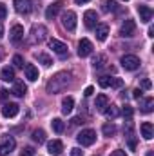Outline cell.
I'll list each match as a JSON object with an SVG mask.
<instances>
[{
    "label": "cell",
    "mask_w": 154,
    "mask_h": 156,
    "mask_svg": "<svg viewBox=\"0 0 154 156\" xmlns=\"http://www.w3.org/2000/svg\"><path fill=\"white\" fill-rule=\"evenodd\" d=\"M69 83H71V75L69 73H58L47 82V93L49 94L62 93L64 89H67Z\"/></svg>",
    "instance_id": "6da1fadb"
},
{
    "label": "cell",
    "mask_w": 154,
    "mask_h": 156,
    "mask_svg": "<svg viewBox=\"0 0 154 156\" xmlns=\"http://www.w3.org/2000/svg\"><path fill=\"white\" fill-rule=\"evenodd\" d=\"M76 140H78V144H80V145H83V147L93 145V144L96 142V133H94L93 129H83V131L76 136Z\"/></svg>",
    "instance_id": "7a4b0ae2"
},
{
    "label": "cell",
    "mask_w": 154,
    "mask_h": 156,
    "mask_svg": "<svg viewBox=\"0 0 154 156\" xmlns=\"http://www.w3.org/2000/svg\"><path fill=\"white\" fill-rule=\"evenodd\" d=\"M16 147V142H15V138L13 136H9V134H5L2 140H0V156H7L13 149Z\"/></svg>",
    "instance_id": "3957f363"
},
{
    "label": "cell",
    "mask_w": 154,
    "mask_h": 156,
    "mask_svg": "<svg viewBox=\"0 0 154 156\" xmlns=\"http://www.w3.org/2000/svg\"><path fill=\"white\" fill-rule=\"evenodd\" d=\"M62 26L67 29V31H75L76 29V13L75 11H65L62 15Z\"/></svg>",
    "instance_id": "277c9868"
},
{
    "label": "cell",
    "mask_w": 154,
    "mask_h": 156,
    "mask_svg": "<svg viewBox=\"0 0 154 156\" xmlns=\"http://www.w3.org/2000/svg\"><path fill=\"white\" fill-rule=\"evenodd\" d=\"M121 67L127 71H136L140 67V58L136 55H125L121 56Z\"/></svg>",
    "instance_id": "5b68a950"
},
{
    "label": "cell",
    "mask_w": 154,
    "mask_h": 156,
    "mask_svg": "<svg viewBox=\"0 0 154 156\" xmlns=\"http://www.w3.org/2000/svg\"><path fill=\"white\" fill-rule=\"evenodd\" d=\"M98 85L107 89V87H114V89H120L123 85V80L121 78H114V76H100L98 78Z\"/></svg>",
    "instance_id": "8992f818"
},
{
    "label": "cell",
    "mask_w": 154,
    "mask_h": 156,
    "mask_svg": "<svg viewBox=\"0 0 154 156\" xmlns=\"http://www.w3.org/2000/svg\"><path fill=\"white\" fill-rule=\"evenodd\" d=\"M49 47L58 55V56H62V58H65L67 55H69V51H67V45L64 44V42H60V40L56 38H51L49 40Z\"/></svg>",
    "instance_id": "52a82bcc"
},
{
    "label": "cell",
    "mask_w": 154,
    "mask_h": 156,
    "mask_svg": "<svg viewBox=\"0 0 154 156\" xmlns=\"http://www.w3.org/2000/svg\"><path fill=\"white\" fill-rule=\"evenodd\" d=\"M47 37V27L45 26H33V29H31V42H44Z\"/></svg>",
    "instance_id": "ba28073f"
},
{
    "label": "cell",
    "mask_w": 154,
    "mask_h": 156,
    "mask_svg": "<svg viewBox=\"0 0 154 156\" xmlns=\"http://www.w3.org/2000/svg\"><path fill=\"white\" fill-rule=\"evenodd\" d=\"M13 4H15V9L20 15H29L33 11V2L31 0H13Z\"/></svg>",
    "instance_id": "9c48e42d"
},
{
    "label": "cell",
    "mask_w": 154,
    "mask_h": 156,
    "mask_svg": "<svg viewBox=\"0 0 154 156\" xmlns=\"http://www.w3.org/2000/svg\"><path fill=\"white\" fill-rule=\"evenodd\" d=\"M93 44H91V40L87 38H82L78 42V56H82V58H85V56H89L91 53H93Z\"/></svg>",
    "instance_id": "30bf717a"
},
{
    "label": "cell",
    "mask_w": 154,
    "mask_h": 156,
    "mask_svg": "<svg viewBox=\"0 0 154 156\" xmlns=\"http://www.w3.org/2000/svg\"><path fill=\"white\" fill-rule=\"evenodd\" d=\"M83 24H85L87 29H94V27L98 26V15H96V11H93V9L85 11V15H83Z\"/></svg>",
    "instance_id": "8fae6325"
},
{
    "label": "cell",
    "mask_w": 154,
    "mask_h": 156,
    "mask_svg": "<svg viewBox=\"0 0 154 156\" xmlns=\"http://www.w3.org/2000/svg\"><path fill=\"white\" fill-rule=\"evenodd\" d=\"M134 31H136V24H134V20H125L123 24H121V27H120V35L123 37V38H129V37H132L134 35Z\"/></svg>",
    "instance_id": "7c38bea8"
},
{
    "label": "cell",
    "mask_w": 154,
    "mask_h": 156,
    "mask_svg": "<svg viewBox=\"0 0 154 156\" xmlns=\"http://www.w3.org/2000/svg\"><path fill=\"white\" fill-rule=\"evenodd\" d=\"M9 40H11L13 44H20V42L24 40V27H22L20 24H15V26L11 27V31H9Z\"/></svg>",
    "instance_id": "4fadbf2b"
},
{
    "label": "cell",
    "mask_w": 154,
    "mask_h": 156,
    "mask_svg": "<svg viewBox=\"0 0 154 156\" xmlns=\"http://www.w3.org/2000/svg\"><path fill=\"white\" fill-rule=\"evenodd\" d=\"M62 7H64V2L62 0H58V2H53L47 9H45V18L47 20H53L60 11H62Z\"/></svg>",
    "instance_id": "5bb4252c"
},
{
    "label": "cell",
    "mask_w": 154,
    "mask_h": 156,
    "mask_svg": "<svg viewBox=\"0 0 154 156\" xmlns=\"http://www.w3.org/2000/svg\"><path fill=\"white\" fill-rule=\"evenodd\" d=\"M11 93H13L15 96H18V98H24L26 93H27V85H26L22 80H13V89H11Z\"/></svg>",
    "instance_id": "9a60e30c"
},
{
    "label": "cell",
    "mask_w": 154,
    "mask_h": 156,
    "mask_svg": "<svg viewBox=\"0 0 154 156\" xmlns=\"http://www.w3.org/2000/svg\"><path fill=\"white\" fill-rule=\"evenodd\" d=\"M138 13H140V20H142V22L149 24V22L152 20V9H151L149 5L140 4V5H138Z\"/></svg>",
    "instance_id": "2e32d148"
},
{
    "label": "cell",
    "mask_w": 154,
    "mask_h": 156,
    "mask_svg": "<svg viewBox=\"0 0 154 156\" xmlns=\"http://www.w3.org/2000/svg\"><path fill=\"white\" fill-rule=\"evenodd\" d=\"M47 151H49V154H53V156H60L62 151H64V144L60 140H51L47 144Z\"/></svg>",
    "instance_id": "e0dca14e"
},
{
    "label": "cell",
    "mask_w": 154,
    "mask_h": 156,
    "mask_svg": "<svg viewBox=\"0 0 154 156\" xmlns=\"http://www.w3.org/2000/svg\"><path fill=\"white\" fill-rule=\"evenodd\" d=\"M140 131H142V136H143L145 140H152L154 125L151 123V122H143V123H142V127H140Z\"/></svg>",
    "instance_id": "ac0fdd59"
},
{
    "label": "cell",
    "mask_w": 154,
    "mask_h": 156,
    "mask_svg": "<svg viewBox=\"0 0 154 156\" xmlns=\"http://www.w3.org/2000/svg\"><path fill=\"white\" fill-rule=\"evenodd\" d=\"M2 115L5 118H13L18 115V105L16 104H5L4 107H2Z\"/></svg>",
    "instance_id": "d6986e66"
},
{
    "label": "cell",
    "mask_w": 154,
    "mask_h": 156,
    "mask_svg": "<svg viewBox=\"0 0 154 156\" xmlns=\"http://www.w3.org/2000/svg\"><path fill=\"white\" fill-rule=\"evenodd\" d=\"M24 71H26V78H27L29 82H37V80H38V69H37L33 64H27V66L24 67Z\"/></svg>",
    "instance_id": "ffe728a7"
},
{
    "label": "cell",
    "mask_w": 154,
    "mask_h": 156,
    "mask_svg": "<svg viewBox=\"0 0 154 156\" xmlns=\"http://www.w3.org/2000/svg\"><path fill=\"white\" fill-rule=\"evenodd\" d=\"M152 109H154V98H143L140 102V111L142 113L149 115V113H152Z\"/></svg>",
    "instance_id": "44dd1931"
},
{
    "label": "cell",
    "mask_w": 154,
    "mask_h": 156,
    "mask_svg": "<svg viewBox=\"0 0 154 156\" xmlns=\"http://www.w3.org/2000/svg\"><path fill=\"white\" fill-rule=\"evenodd\" d=\"M94 29H96V38L100 40V42H103V40L107 38V35H109V26L107 24H98Z\"/></svg>",
    "instance_id": "7402d4cb"
},
{
    "label": "cell",
    "mask_w": 154,
    "mask_h": 156,
    "mask_svg": "<svg viewBox=\"0 0 154 156\" xmlns=\"http://www.w3.org/2000/svg\"><path fill=\"white\" fill-rule=\"evenodd\" d=\"M109 105V98H107V94H98L96 96V104H94V107L98 109V111H105V107Z\"/></svg>",
    "instance_id": "603a6c76"
},
{
    "label": "cell",
    "mask_w": 154,
    "mask_h": 156,
    "mask_svg": "<svg viewBox=\"0 0 154 156\" xmlns=\"http://www.w3.org/2000/svg\"><path fill=\"white\" fill-rule=\"evenodd\" d=\"M93 67H94L96 71H100V69L107 67V56H105V55H98V56L93 60Z\"/></svg>",
    "instance_id": "cb8c5ba5"
},
{
    "label": "cell",
    "mask_w": 154,
    "mask_h": 156,
    "mask_svg": "<svg viewBox=\"0 0 154 156\" xmlns=\"http://www.w3.org/2000/svg\"><path fill=\"white\" fill-rule=\"evenodd\" d=\"M0 80H4V82H13V80H15V69H13V67H4V69L0 71Z\"/></svg>",
    "instance_id": "d4e9b609"
},
{
    "label": "cell",
    "mask_w": 154,
    "mask_h": 156,
    "mask_svg": "<svg viewBox=\"0 0 154 156\" xmlns=\"http://www.w3.org/2000/svg\"><path fill=\"white\" fill-rule=\"evenodd\" d=\"M73 107H75V100H73L71 96L64 98V102H62V113H64V115H69V113L73 111Z\"/></svg>",
    "instance_id": "484cf974"
},
{
    "label": "cell",
    "mask_w": 154,
    "mask_h": 156,
    "mask_svg": "<svg viewBox=\"0 0 154 156\" xmlns=\"http://www.w3.org/2000/svg\"><path fill=\"white\" fill-rule=\"evenodd\" d=\"M31 138H33V142H37V144H44V142H45V131H44V129H35V131L31 133Z\"/></svg>",
    "instance_id": "4316f807"
},
{
    "label": "cell",
    "mask_w": 154,
    "mask_h": 156,
    "mask_svg": "<svg viewBox=\"0 0 154 156\" xmlns=\"http://www.w3.org/2000/svg\"><path fill=\"white\" fill-rule=\"evenodd\" d=\"M35 56H37V60H38V62L42 64V66H44V67H49V66L53 64L51 56H49V55H45V53H37Z\"/></svg>",
    "instance_id": "83f0119b"
},
{
    "label": "cell",
    "mask_w": 154,
    "mask_h": 156,
    "mask_svg": "<svg viewBox=\"0 0 154 156\" xmlns=\"http://www.w3.org/2000/svg\"><path fill=\"white\" fill-rule=\"evenodd\" d=\"M103 113H105V116L109 118V120H114V118H118V115H120V111H118L116 105H107Z\"/></svg>",
    "instance_id": "f1b7e54d"
},
{
    "label": "cell",
    "mask_w": 154,
    "mask_h": 156,
    "mask_svg": "<svg viewBox=\"0 0 154 156\" xmlns=\"http://www.w3.org/2000/svg\"><path fill=\"white\" fill-rule=\"evenodd\" d=\"M127 140H129V147L134 151L136 149V138H134V133H132V127L131 125H127V136H125Z\"/></svg>",
    "instance_id": "f546056e"
},
{
    "label": "cell",
    "mask_w": 154,
    "mask_h": 156,
    "mask_svg": "<svg viewBox=\"0 0 154 156\" xmlns=\"http://www.w3.org/2000/svg\"><path fill=\"white\" fill-rule=\"evenodd\" d=\"M102 9L103 11H118V4L114 0H103L102 2Z\"/></svg>",
    "instance_id": "4dcf8cb0"
},
{
    "label": "cell",
    "mask_w": 154,
    "mask_h": 156,
    "mask_svg": "<svg viewBox=\"0 0 154 156\" xmlns=\"http://www.w3.org/2000/svg\"><path fill=\"white\" fill-rule=\"evenodd\" d=\"M51 125H53V131H54V133H58V134H60V133H64V129H65V125H64V122H62L60 118H54V120L51 122Z\"/></svg>",
    "instance_id": "1f68e13d"
},
{
    "label": "cell",
    "mask_w": 154,
    "mask_h": 156,
    "mask_svg": "<svg viewBox=\"0 0 154 156\" xmlns=\"http://www.w3.org/2000/svg\"><path fill=\"white\" fill-rule=\"evenodd\" d=\"M121 115H123V118L129 122V120L132 118V115H134V109H132V105L125 104V105H123V109H121Z\"/></svg>",
    "instance_id": "d6a6232c"
},
{
    "label": "cell",
    "mask_w": 154,
    "mask_h": 156,
    "mask_svg": "<svg viewBox=\"0 0 154 156\" xmlns=\"http://www.w3.org/2000/svg\"><path fill=\"white\" fill-rule=\"evenodd\" d=\"M102 133H103L105 136H113L116 133V125L114 123H105V125L102 127Z\"/></svg>",
    "instance_id": "836d02e7"
},
{
    "label": "cell",
    "mask_w": 154,
    "mask_h": 156,
    "mask_svg": "<svg viewBox=\"0 0 154 156\" xmlns=\"http://www.w3.org/2000/svg\"><path fill=\"white\" fill-rule=\"evenodd\" d=\"M13 66H15L16 69H22V67H24V58H22L20 55H15V56H13Z\"/></svg>",
    "instance_id": "e575fe53"
},
{
    "label": "cell",
    "mask_w": 154,
    "mask_h": 156,
    "mask_svg": "<svg viewBox=\"0 0 154 156\" xmlns=\"http://www.w3.org/2000/svg\"><path fill=\"white\" fill-rule=\"evenodd\" d=\"M20 156H35V147H31V145L24 147V149L20 151Z\"/></svg>",
    "instance_id": "d590c367"
},
{
    "label": "cell",
    "mask_w": 154,
    "mask_h": 156,
    "mask_svg": "<svg viewBox=\"0 0 154 156\" xmlns=\"http://www.w3.org/2000/svg\"><path fill=\"white\" fill-rule=\"evenodd\" d=\"M5 16H7V7H5L2 2H0V20H4Z\"/></svg>",
    "instance_id": "8d00e7d4"
},
{
    "label": "cell",
    "mask_w": 154,
    "mask_h": 156,
    "mask_svg": "<svg viewBox=\"0 0 154 156\" xmlns=\"http://www.w3.org/2000/svg\"><path fill=\"white\" fill-rule=\"evenodd\" d=\"M142 87H143V89H151V87H152L151 80H149V78H143V80H142Z\"/></svg>",
    "instance_id": "74e56055"
},
{
    "label": "cell",
    "mask_w": 154,
    "mask_h": 156,
    "mask_svg": "<svg viewBox=\"0 0 154 156\" xmlns=\"http://www.w3.org/2000/svg\"><path fill=\"white\" fill-rule=\"evenodd\" d=\"M109 156H127V153H125V151H121V149H116V151H113Z\"/></svg>",
    "instance_id": "f35d334b"
},
{
    "label": "cell",
    "mask_w": 154,
    "mask_h": 156,
    "mask_svg": "<svg viewBox=\"0 0 154 156\" xmlns=\"http://www.w3.org/2000/svg\"><path fill=\"white\" fill-rule=\"evenodd\" d=\"M71 156H83V151H80L78 147H75V149H71Z\"/></svg>",
    "instance_id": "ab89813d"
},
{
    "label": "cell",
    "mask_w": 154,
    "mask_h": 156,
    "mask_svg": "<svg viewBox=\"0 0 154 156\" xmlns=\"http://www.w3.org/2000/svg\"><path fill=\"white\" fill-rule=\"evenodd\" d=\"M9 96V91L7 89H0V100H5Z\"/></svg>",
    "instance_id": "60d3db41"
},
{
    "label": "cell",
    "mask_w": 154,
    "mask_h": 156,
    "mask_svg": "<svg viewBox=\"0 0 154 156\" xmlns=\"http://www.w3.org/2000/svg\"><path fill=\"white\" fill-rule=\"evenodd\" d=\"M71 123H73V125H80V123H83V120H82V116H76V118L71 120Z\"/></svg>",
    "instance_id": "b9f144b4"
},
{
    "label": "cell",
    "mask_w": 154,
    "mask_h": 156,
    "mask_svg": "<svg viewBox=\"0 0 154 156\" xmlns=\"http://www.w3.org/2000/svg\"><path fill=\"white\" fill-rule=\"evenodd\" d=\"M132 98H142V89H134L132 91Z\"/></svg>",
    "instance_id": "7bdbcfd3"
},
{
    "label": "cell",
    "mask_w": 154,
    "mask_h": 156,
    "mask_svg": "<svg viewBox=\"0 0 154 156\" xmlns=\"http://www.w3.org/2000/svg\"><path fill=\"white\" fill-rule=\"evenodd\" d=\"M93 91H94V89H93V87L89 85V87L85 89V93H83V94H85V96H91V94H93Z\"/></svg>",
    "instance_id": "ee69618b"
},
{
    "label": "cell",
    "mask_w": 154,
    "mask_h": 156,
    "mask_svg": "<svg viewBox=\"0 0 154 156\" xmlns=\"http://www.w3.org/2000/svg\"><path fill=\"white\" fill-rule=\"evenodd\" d=\"M4 37V26H2V22H0V38Z\"/></svg>",
    "instance_id": "f6af8a7d"
},
{
    "label": "cell",
    "mask_w": 154,
    "mask_h": 156,
    "mask_svg": "<svg viewBox=\"0 0 154 156\" xmlns=\"http://www.w3.org/2000/svg\"><path fill=\"white\" fill-rule=\"evenodd\" d=\"M76 4H87V2H91V0H75Z\"/></svg>",
    "instance_id": "bcb514c9"
},
{
    "label": "cell",
    "mask_w": 154,
    "mask_h": 156,
    "mask_svg": "<svg viewBox=\"0 0 154 156\" xmlns=\"http://www.w3.org/2000/svg\"><path fill=\"white\" fill-rule=\"evenodd\" d=\"M149 37H154V27H149Z\"/></svg>",
    "instance_id": "7dc6e473"
},
{
    "label": "cell",
    "mask_w": 154,
    "mask_h": 156,
    "mask_svg": "<svg viewBox=\"0 0 154 156\" xmlns=\"http://www.w3.org/2000/svg\"><path fill=\"white\" fill-rule=\"evenodd\" d=\"M123 2H127V0H123Z\"/></svg>",
    "instance_id": "c3c4849f"
}]
</instances>
